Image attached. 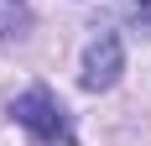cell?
<instances>
[{
	"mask_svg": "<svg viewBox=\"0 0 151 146\" xmlns=\"http://www.w3.org/2000/svg\"><path fill=\"white\" fill-rule=\"evenodd\" d=\"M11 115H16V125H26L31 136H37V141H73V125H68V110H63L58 99H52V94H47V89H26V94H21V99L11 104Z\"/></svg>",
	"mask_w": 151,
	"mask_h": 146,
	"instance_id": "1",
	"label": "cell"
},
{
	"mask_svg": "<svg viewBox=\"0 0 151 146\" xmlns=\"http://www.w3.org/2000/svg\"><path fill=\"white\" fill-rule=\"evenodd\" d=\"M120 68H125V47H120V37L115 31H99L89 42V52H83V89H109L115 78H120Z\"/></svg>",
	"mask_w": 151,
	"mask_h": 146,
	"instance_id": "2",
	"label": "cell"
}]
</instances>
